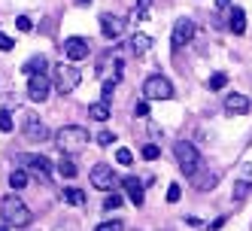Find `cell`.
<instances>
[{
    "mask_svg": "<svg viewBox=\"0 0 252 231\" xmlns=\"http://www.w3.org/2000/svg\"><path fill=\"white\" fill-rule=\"evenodd\" d=\"M0 216H3V225H9V228H25V225H31L33 213L19 195H6L0 201Z\"/></svg>",
    "mask_w": 252,
    "mask_h": 231,
    "instance_id": "6da1fadb",
    "label": "cell"
},
{
    "mask_svg": "<svg viewBox=\"0 0 252 231\" xmlns=\"http://www.w3.org/2000/svg\"><path fill=\"white\" fill-rule=\"evenodd\" d=\"M88 131L82 128V125H64L58 134H55V143H58V149L64 152V155H76V152H82L85 146H88Z\"/></svg>",
    "mask_w": 252,
    "mask_h": 231,
    "instance_id": "7a4b0ae2",
    "label": "cell"
},
{
    "mask_svg": "<svg viewBox=\"0 0 252 231\" xmlns=\"http://www.w3.org/2000/svg\"><path fill=\"white\" fill-rule=\"evenodd\" d=\"M173 155H176V165H179V170H183L186 176H194L197 170H201V152H197V149L189 143V140H176Z\"/></svg>",
    "mask_w": 252,
    "mask_h": 231,
    "instance_id": "3957f363",
    "label": "cell"
},
{
    "mask_svg": "<svg viewBox=\"0 0 252 231\" xmlns=\"http://www.w3.org/2000/svg\"><path fill=\"white\" fill-rule=\"evenodd\" d=\"M143 98H146V100H170V98H173V85H170V79L161 76V73L149 76L146 82H143Z\"/></svg>",
    "mask_w": 252,
    "mask_h": 231,
    "instance_id": "277c9868",
    "label": "cell"
},
{
    "mask_svg": "<svg viewBox=\"0 0 252 231\" xmlns=\"http://www.w3.org/2000/svg\"><path fill=\"white\" fill-rule=\"evenodd\" d=\"M79 79H82V73H79V67H73V61H70V64H58L55 82H58V92H61V95H70V92H76Z\"/></svg>",
    "mask_w": 252,
    "mask_h": 231,
    "instance_id": "5b68a950",
    "label": "cell"
},
{
    "mask_svg": "<svg viewBox=\"0 0 252 231\" xmlns=\"http://www.w3.org/2000/svg\"><path fill=\"white\" fill-rule=\"evenodd\" d=\"M15 162L22 165V170H31V173H37L40 180H49L52 162H49L46 155H28V152H22V155H15Z\"/></svg>",
    "mask_w": 252,
    "mask_h": 231,
    "instance_id": "8992f818",
    "label": "cell"
},
{
    "mask_svg": "<svg viewBox=\"0 0 252 231\" xmlns=\"http://www.w3.org/2000/svg\"><path fill=\"white\" fill-rule=\"evenodd\" d=\"M88 180H92V186L94 189H100V192H110V189H116V173H113V165H94L92 167V173H88Z\"/></svg>",
    "mask_w": 252,
    "mask_h": 231,
    "instance_id": "52a82bcc",
    "label": "cell"
},
{
    "mask_svg": "<svg viewBox=\"0 0 252 231\" xmlns=\"http://www.w3.org/2000/svg\"><path fill=\"white\" fill-rule=\"evenodd\" d=\"M125 25H128V19H122V15H113V12L100 15V33L106 40H119L125 33Z\"/></svg>",
    "mask_w": 252,
    "mask_h": 231,
    "instance_id": "ba28073f",
    "label": "cell"
},
{
    "mask_svg": "<svg viewBox=\"0 0 252 231\" xmlns=\"http://www.w3.org/2000/svg\"><path fill=\"white\" fill-rule=\"evenodd\" d=\"M49 95H52V82H49V76H46V73H33V76L28 79V98L37 100V103H43Z\"/></svg>",
    "mask_w": 252,
    "mask_h": 231,
    "instance_id": "9c48e42d",
    "label": "cell"
},
{
    "mask_svg": "<svg viewBox=\"0 0 252 231\" xmlns=\"http://www.w3.org/2000/svg\"><path fill=\"white\" fill-rule=\"evenodd\" d=\"M22 131H25L28 140H46V137H49V128L43 125V119H40L37 113H25V119H22Z\"/></svg>",
    "mask_w": 252,
    "mask_h": 231,
    "instance_id": "30bf717a",
    "label": "cell"
},
{
    "mask_svg": "<svg viewBox=\"0 0 252 231\" xmlns=\"http://www.w3.org/2000/svg\"><path fill=\"white\" fill-rule=\"evenodd\" d=\"M88 52H92V43H88L85 37H67V40H64V55H67L70 61L88 58Z\"/></svg>",
    "mask_w": 252,
    "mask_h": 231,
    "instance_id": "8fae6325",
    "label": "cell"
},
{
    "mask_svg": "<svg viewBox=\"0 0 252 231\" xmlns=\"http://www.w3.org/2000/svg\"><path fill=\"white\" fill-rule=\"evenodd\" d=\"M191 37H194V22L191 19H176V25H173V49H183L186 43H191Z\"/></svg>",
    "mask_w": 252,
    "mask_h": 231,
    "instance_id": "7c38bea8",
    "label": "cell"
},
{
    "mask_svg": "<svg viewBox=\"0 0 252 231\" xmlns=\"http://www.w3.org/2000/svg\"><path fill=\"white\" fill-rule=\"evenodd\" d=\"M225 113L228 116H243V113H249V98L246 95H228L225 98Z\"/></svg>",
    "mask_w": 252,
    "mask_h": 231,
    "instance_id": "4fadbf2b",
    "label": "cell"
},
{
    "mask_svg": "<svg viewBox=\"0 0 252 231\" xmlns=\"http://www.w3.org/2000/svg\"><path fill=\"white\" fill-rule=\"evenodd\" d=\"M122 186H125V192H128V198L140 207V204H143V183L137 180V176H125Z\"/></svg>",
    "mask_w": 252,
    "mask_h": 231,
    "instance_id": "5bb4252c",
    "label": "cell"
},
{
    "mask_svg": "<svg viewBox=\"0 0 252 231\" xmlns=\"http://www.w3.org/2000/svg\"><path fill=\"white\" fill-rule=\"evenodd\" d=\"M228 28L234 33H243L246 31V12H243V6H231V12H228Z\"/></svg>",
    "mask_w": 252,
    "mask_h": 231,
    "instance_id": "9a60e30c",
    "label": "cell"
},
{
    "mask_svg": "<svg viewBox=\"0 0 252 231\" xmlns=\"http://www.w3.org/2000/svg\"><path fill=\"white\" fill-rule=\"evenodd\" d=\"M22 70H25L28 76H33V73H46V70H49V61H46V55H33V58L25 61Z\"/></svg>",
    "mask_w": 252,
    "mask_h": 231,
    "instance_id": "2e32d148",
    "label": "cell"
},
{
    "mask_svg": "<svg viewBox=\"0 0 252 231\" xmlns=\"http://www.w3.org/2000/svg\"><path fill=\"white\" fill-rule=\"evenodd\" d=\"M149 46H152V37H146V33H134L131 37V52L134 55H146Z\"/></svg>",
    "mask_w": 252,
    "mask_h": 231,
    "instance_id": "e0dca14e",
    "label": "cell"
},
{
    "mask_svg": "<svg viewBox=\"0 0 252 231\" xmlns=\"http://www.w3.org/2000/svg\"><path fill=\"white\" fill-rule=\"evenodd\" d=\"M88 116H92L94 122H106V119H110V103H103V100L92 103V106H88Z\"/></svg>",
    "mask_w": 252,
    "mask_h": 231,
    "instance_id": "ac0fdd59",
    "label": "cell"
},
{
    "mask_svg": "<svg viewBox=\"0 0 252 231\" xmlns=\"http://www.w3.org/2000/svg\"><path fill=\"white\" fill-rule=\"evenodd\" d=\"M58 173H61V176H67V180H73V176L79 173V167H76V162H73L70 155H64L61 162H58Z\"/></svg>",
    "mask_w": 252,
    "mask_h": 231,
    "instance_id": "d6986e66",
    "label": "cell"
},
{
    "mask_svg": "<svg viewBox=\"0 0 252 231\" xmlns=\"http://www.w3.org/2000/svg\"><path fill=\"white\" fill-rule=\"evenodd\" d=\"M249 195H252V183H249V180H240V183H234V192H231V198L237 201V204H240V201H246Z\"/></svg>",
    "mask_w": 252,
    "mask_h": 231,
    "instance_id": "ffe728a7",
    "label": "cell"
},
{
    "mask_svg": "<svg viewBox=\"0 0 252 231\" xmlns=\"http://www.w3.org/2000/svg\"><path fill=\"white\" fill-rule=\"evenodd\" d=\"M61 198H64L67 204H73V207H82V204H85V192H82V189H64Z\"/></svg>",
    "mask_w": 252,
    "mask_h": 231,
    "instance_id": "44dd1931",
    "label": "cell"
},
{
    "mask_svg": "<svg viewBox=\"0 0 252 231\" xmlns=\"http://www.w3.org/2000/svg\"><path fill=\"white\" fill-rule=\"evenodd\" d=\"M9 186L19 192V189H25L28 186V170H22V167H15L12 173H9Z\"/></svg>",
    "mask_w": 252,
    "mask_h": 231,
    "instance_id": "7402d4cb",
    "label": "cell"
},
{
    "mask_svg": "<svg viewBox=\"0 0 252 231\" xmlns=\"http://www.w3.org/2000/svg\"><path fill=\"white\" fill-rule=\"evenodd\" d=\"M149 6H152V0H140V3L134 6V12H131V19H134V22H146Z\"/></svg>",
    "mask_w": 252,
    "mask_h": 231,
    "instance_id": "603a6c76",
    "label": "cell"
},
{
    "mask_svg": "<svg viewBox=\"0 0 252 231\" xmlns=\"http://www.w3.org/2000/svg\"><path fill=\"white\" fill-rule=\"evenodd\" d=\"M225 85H228V76H225V73H213V76H210V82H207L210 92H222Z\"/></svg>",
    "mask_w": 252,
    "mask_h": 231,
    "instance_id": "cb8c5ba5",
    "label": "cell"
},
{
    "mask_svg": "<svg viewBox=\"0 0 252 231\" xmlns=\"http://www.w3.org/2000/svg\"><path fill=\"white\" fill-rule=\"evenodd\" d=\"M179 198H183V186H179V183H170V186H167V201L176 204Z\"/></svg>",
    "mask_w": 252,
    "mask_h": 231,
    "instance_id": "d4e9b609",
    "label": "cell"
},
{
    "mask_svg": "<svg viewBox=\"0 0 252 231\" xmlns=\"http://www.w3.org/2000/svg\"><path fill=\"white\" fill-rule=\"evenodd\" d=\"M12 128H15V122H12V116H9L6 110H0V131H6V134H9Z\"/></svg>",
    "mask_w": 252,
    "mask_h": 231,
    "instance_id": "484cf974",
    "label": "cell"
},
{
    "mask_svg": "<svg viewBox=\"0 0 252 231\" xmlns=\"http://www.w3.org/2000/svg\"><path fill=\"white\" fill-rule=\"evenodd\" d=\"M113 92H116V79H110V82H103V92H100V100H103V103H110V100H113Z\"/></svg>",
    "mask_w": 252,
    "mask_h": 231,
    "instance_id": "4316f807",
    "label": "cell"
},
{
    "mask_svg": "<svg viewBox=\"0 0 252 231\" xmlns=\"http://www.w3.org/2000/svg\"><path fill=\"white\" fill-rule=\"evenodd\" d=\"M122 207V195H106V201H103V210H119Z\"/></svg>",
    "mask_w": 252,
    "mask_h": 231,
    "instance_id": "83f0119b",
    "label": "cell"
},
{
    "mask_svg": "<svg viewBox=\"0 0 252 231\" xmlns=\"http://www.w3.org/2000/svg\"><path fill=\"white\" fill-rule=\"evenodd\" d=\"M158 155H161V149H158L155 143H146V146H143V158H146V162H155Z\"/></svg>",
    "mask_w": 252,
    "mask_h": 231,
    "instance_id": "f1b7e54d",
    "label": "cell"
},
{
    "mask_svg": "<svg viewBox=\"0 0 252 231\" xmlns=\"http://www.w3.org/2000/svg\"><path fill=\"white\" fill-rule=\"evenodd\" d=\"M116 162H119V165H125V167H128V165H134V155H131V149H119V152H116Z\"/></svg>",
    "mask_w": 252,
    "mask_h": 231,
    "instance_id": "f546056e",
    "label": "cell"
},
{
    "mask_svg": "<svg viewBox=\"0 0 252 231\" xmlns=\"http://www.w3.org/2000/svg\"><path fill=\"white\" fill-rule=\"evenodd\" d=\"M94 231H125V225H122L119 219H113V222H100Z\"/></svg>",
    "mask_w": 252,
    "mask_h": 231,
    "instance_id": "4dcf8cb0",
    "label": "cell"
},
{
    "mask_svg": "<svg viewBox=\"0 0 252 231\" xmlns=\"http://www.w3.org/2000/svg\"><path fill=\"white\" fill-rule=\"evenodd\" d=\"M134 116H137V119H146V116H149V100H140V103L134 106Z\"/></svg>",
    "mask_w": 252,
    "mask_h": 231,
    "instance_id": "1f68e13d",
    "label": "cell"
},
{
    "mask_svg": "<svg viewBox=\"0 0 252 231\" xmlns=\"http://www.w3.org/2000/svg\"><path fill=\"white\" fill-rule=\"evenodd\" d=\"M15 28H19L22 33H28L33 25H31V19H28V15H19V19H15Z\"/></svg>",
    "mask_w": 252,
    "mask_h": 231,
    "instance_id": "d6a6232c",
    "label": "cell"
},
{
    "mask_svg": "<svg viewBox=\"0 0 252 231\" xmlns=\"http://www.w3.org/2000/svg\"><path fill=\"white\" fill-rule=\"evenodd\" d=\"M113 140H116V134H113V131H100V134H97V143H100V146H110Z\"/></svg>",
    "mask_w": 252,
    "mask_h": 231,
    "instance_id": "836d02e7",
    "label": "cell"
},
{
    "mask_svg": "<svg viewBox=\"0 0 252 231\" xmlns=\"http://www.w3.org/2000/svg\"><path fill=\"white\" fill-rule=\"evenodd\" d=\"M15 46V40L12 37H6V33H0V52H9Z\"/></svg>",
    "mask_w": 252,
    "mask_h": 231,
    "instance_id": "e575fe53",
    "label": "cell"
},
{
    "mask_svg": "<svg viewBox=\"0 0 252 231\" xmlns=\"http://www.w3.org/2000/svg\"><path fill=\"white\" fill-rule=\"evenodd\" d=\"M216 6H219V9H231V0H216Z\"/></svg>",
    "mask_w": 252,
    "mask_h": 231,
    "instance_id": "d590c367",
    "label": "cell"
},
{
    "mask_svg": "<svg viewBox=\"0 0 252 231\" xmlns=\"http://www.w3.org/2000/svg\"><path fill=\"white\" fill-rule=\"evenodd\" d=\"M76 3H79V6H88V3H92V0H76Z\"/></svg>",
    "mask_w": 252,
    "mask_h": 231,
    "instance_id": "8d00e7d4",
    "label": "cell"
},
{
    "mask_svg": "<svg viewBox=\"0 0 252 231\" xmlns=\"http://www.w3.org/2000/svg\"><path fill=\"white\" fill-rule=\"evenodd\" d=\"M0 231H9V225H0Z\"/></svg>",
    "mask_w": 252,
    "mask_h": 231,
    "instance_id": "74e56055",
    "label": "cell"
}]
</instances>
